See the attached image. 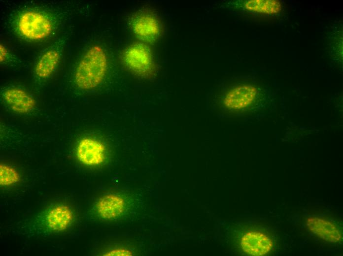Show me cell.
Wrapping results in <instances>:
<instances>
[{
	"mask_svg": "<svg viewBox=\"0 0 343 256\" xmlns=\"http://www.w3.org/2000/svg\"><path fill=\"white\" fill-rule=\"evenodd\" d=\"M107 59L99 45L91 47L77 65L74 80L77 87L85 90L95 88L103 80L107 69Z\"/></svg>",
	"mask_w": 343,
	"mask_h": 256,
	"instance_id": "obj_1",
	"label": "cell"
},
{
	"mask_svg": "<svg viewBox=\"0 0 343 256\" xmlns=\"http://www.w3.org/2000/svg\"><path fill=\"white\" fill-rule=\"evenodd\" d=\"M13 26L20 37L34 41L48 37L54 29L55 22L49 14L38 10L29 9L23 10L15 16Z\"/></svg>",
	"mask_w": 343,
	"mask_h": 256,
	"instance_id": "obj_2",
	"label": "cell"
},
{
	"mask_svg": "<svg viewBox=\"0 0 343 256\" xmlns=\"http://www.w3.org/2000/svg\"><path fill=\"white\" fill-rule=\"evenodd\" d=\"M122 60L126 67L141 77H148L154 70V63L150 49L142 43H136L127 48Z\"/></svg>",
	"mask_w": 343,
	"mask_h": 256,
	"instance_id": "obj_3",
	"label": "cell"
},
{
	"mask_svg": "<svg viewBox=\"0 0 343 256\" xmlns=\"http://www.w3.org/2000/svg\"><path fill=\"white\" fill-rule=\"evenodd\" d=\"M76 153L79 160L89 166L101 164L106 158V149L104 144L90 137L83 138L79 141Z\"/></svg>",
	"mask_w": 343,
	"mask_h": 256,
	"instance_id": "obj_4",
	"label": "cell"
},
{
	"mask_svg": "<svg viewBox=\"0 0 343 256\" xmlns=\"http://www.w3.org/2000/svg\"><path fill=\"white\" fill-rule=\"evenodd\" d=\"M65 41L60 39L48 47L39 57L34 67L35 75L41 79L49 77L61 59Z\"/></svg>",
	"mask_w": 343,
	"mask_h": 256,
	"instance_id": "obj_5",
	"label": "cell"
},
{
	"mask_svg": "<svg viewBox=\"0 0 343 256\" xmlns=\"http://www.w3.org/2000/svg\"><path fill=\"white\" fill-rule=\"evenodd\" d=\"M1 94L6 104L14 112L27 113L35 107V100L23 89L10 87L3 90Z\"/></svg>",
	"mask_w": 343,
	"mask_h": 256,
	"instance_id": "obj_6",
	"label": "cell"
},
{
	"mask_svg": "<svg viewBox=\"0 0 343 256\" xmlns=\"http://www.w3.org/2000/svg\"><path fill=\"white\" fill-rule=\"evenodd\" d=\"M240 245L246 254L254 256L266 255L273 247L270 238L257 231H250L245 234L241 238Z\"/></svg>",
	"mask_w": 343,
	"mask_h": 256,
	"instance_id": "obj_7",
	"label": "cell"
},
{
	"mask_svg": "<svg viewBox=\"0 0 343 256\" xmlns=\"http://www.w3.org/2000/svg\"><path fill=\"white\" fill-rule=\"evenodd\" d=\"M98 215L105 220L118 218L126 209L124 199L120 195L110 193L100 198L96 204Z\"/></svg>",
	"mask_w": 343,
	"mask_h": 256,
	"instance_id": "obj_8",
	"label": "cell"
},
{
	"mask_svg": "<svg viewBox=\"0 0 343 256\" xmlns=\"http://www.w3.org/2000/svg\"><path fill=\"white\" fill-rule=\"evenodd\" d=\"M256 89L250 85H244L231 90L226 95L223 103L231 109L239 110L245 108L255 100Z\"/></svg>",
	"mask_w": 343,
	"mask_h": 256,
	"instance_id": "obj_9",
	"label": "cell"
},
{
	"mask_svg": "<svg viewBox=\"0 0 343 256\" xmlns=\"http://www.w3.org/2000/svg\"><path fill=\"white\" fill-rule=\"evenodd\" d=\"M132 29L135 34L142 40L154 41L158 36L160 27L158 22L148 14H139L133 18Z\"/></svg>",
	"mask_w": 343,
	"mask_h": 256,
	"instance_id": "obj_10",
	"label": "cell"
},
{
	"mask_svg": "<svg viewBox=\"0 0 343 256\" xmlns=\"http://www.w3.org/2000/svg\"><path fill=\"white\" fill-rule=\"evenodd\" d=\"M73 218V212L69 206L59 204L51 209L47 214L46 224L52 230L62 231L70 225Z\"/></svg>",
	"mask_w": 343,
	"mask_h": 256,
	"instance_id": "obj_11",
	"label": "cell"
},
{
	"mask_svg": "<svg viewBox=\"0 0 343 256\" xmlns=\"http://www.w3.org/2000/svg\"><path fill=\"white\" fill-rule=\"evenodd\" d=\"M309 229L327 241L336 242L341 239V234L333 224L324 219L311 217L307 220Z\"/></svg>",
	"mask_w": 343,
	"mask_h": 256,
	"instance_id": "obj_12",
	"label": "cell"
},
{
	"mask_svg": "<svg viewBox=\"0 0 343 256\" xmlns=\"http://www.w3.org/2000/svg\"><path fill=\"white\" fill-rule=\"evenodd\" d=\"M246 9L258 13L274 14L281 9V4L274 0H251L244 3Z\"/></svg>",
	"mask_w": 343,
	"mask_h": 256,
	"instance_id": "obj_13",
	"label": "cell"
},
{
	"mask_svg": "<svg viewBox=\"0 0 343 256\" xmlns=\"http://www.w3.org/2000/svg\"><path fill=\"white\" fill-rule=\"evenodd\" d=\"M19 173L12 167L4 164L0 165V185L9 186L20 181Z\"/></svg>",
	"mask_w": 343,
	"mask_h": 256,
	"instance_id": "obj_14",
	"label": "cell"
},
{
	"mask_svg": "<svg viewBox=\"0 0 343 256\" xmlns=\"http://www.w3.org/2000/svg\"><path fill=\"white\" fill-rule=\"evenodd\" d=\"M104 256H132V253L129 250L124 249H116L110 250L104 254Z\"/></svg>",
	"mask_w": 343,
	"mask_h": 256,
	"instance_id": "obj_15",
	"label": "cell"
},
{
	"mask_svg": "<svg viewBox=\"0 0 343 256\" xmlns=\"http://www.w3.org/2000/svg\"><path fill=\"white\" fill-rule=\"evenodd\" d=\"M0 61L1 63H3L9 58L10 54L7 49L3 45L0 44Z\"/></svg>",
	"mask_w": 343,
	"mask_h": 256,
	"instance_id": "obj_16",
	"label": "cell"
}]
</instances>
